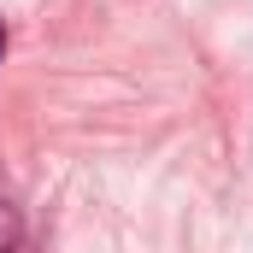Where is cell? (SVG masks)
I'll list each match as a JSON object with an SVG mask.
<instances>
[{
	"mask_svg": "<svg viewBox=\"0 0 253 253\" xmlns=\"http://www.w3.org/2000/svg\"><path fill=\"white\" fill-rule=\"evenodd\" d=\"M18 236H24V224H18V206L0 194V253H12V248H18Z\"/></svg>",
	"mask_w": 253,
	"mask_h": 253,
	"instance_id": "1",
	"label": "cell"
},
{
	"mask_svg": "<svg viewBox=\"0 0 253 253\" xmlns=\"http://www.w3.org/2000/svg\"><path fill=\"white\" fill-rule=\"evenodd\" d=\"M0 53H6V30H0Z\"/></svg>",
	"mask_w": 253,
	"mask_h": 253,
	"instance_id": "2",
	"label": "cell"
}]
</instances>
